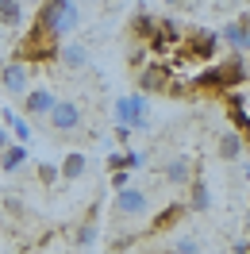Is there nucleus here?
Masks as SVG:
<instances>
[{"instance_id":"9b49d317","label":"nucleus","mask_w":250,"mask_h":254,"mask_svg":"<svg viewBox=\"0 0 250 254\" xmlns=\"http://www.w3.org/2000/svg\"><path fill=\"white\" fill-rule=\"evenodd\" d=\"M219 43H223L227 50H243V54H247L250 50V31L239 23V19H227V23L219 27Z\"/></svg>"},{"instance_id":"a878e982","label":"nucleus","mask_w":250,"mask_h":254,"mask_svg":"<svg viewBox=\"0 0 250 254\" xmlns=\"http://www.w3.org/2000/svg\"><path fill=\"white\" fill-rule=\"evenodd\" d=\"M142 166H146V158L139 150H127V170H142Z\"/></svg>"},{"instance_id":"4468645a","label":"nucleus","mask_w":250,"mask_h":254,"mask_svg":"<svg viewBox=\"0 0 250 254\" xmlns=\"http://www.w3.org/2000/svg\"><path fill=\"white\" fill-rule=\"evenodd\" d=\"M0 124L12 131V139H16V143H31V120H27V116H19L16 108H4V112H0Z\"/></svg>"},{"instance_id":"c756f323","label":"nucleus","mask_w":250,"mask_h":254,"mask_svg":"<svg viewBox=\"0 0 250 254\" xmlns=\"http://www.w3.org/2000/svg\"><path fill=\"white\" fill-rule=\"evenodd\" d=\"M162 4H170V8H177V4H185V0H162Z\"/></svg>"},{"instance_id":"dca6fc26","label":"nucleus","mask_w":250,"mask_h":254,"mask_svg":"<svg viewBox=\"0 0 250 254\" xmlns=\"http://www.w3.org/2000/svg\"><path fill=\"white\" fill-rule=\"evenodd\" d=\"M85 170H89V154H85V150H69V154L62 158V166H58V177H65V181H81Z\"/></svg>"},{"instance_id":"f03ea898","label":"nucleus","mask_w":250,"mask_h":254,"mask_svg":"<svg viewBox=\"0 0 250 254\" xmlns=\"http://www.w3.org/2000/svg\"><path fill=\"white\" fill-rule=\"evenodd\" d=\"M58 47H62V39L58 35H50L39 19H35L31 27H27V35L19 39V47H16V58H23V62H54L58 58Z\"/></svg>"},{"instance_id":"ddd939ff","label":"nucleus","mask_w":250,"mask_h":254,"mask_svg":"<svg viewBox=\"0 0 250 254\" xmlns=\"http://www.w3.org/2000/svg\"><path fill=\"white\" fill-rule=\"evenodd\" d=\"M23 166H27V143L12 139V143L0 150V174H19Z\"/></svg>"},{"instance_id":"0eeeda50","label":"nucleus","mask_w":250,"mask_h":254,"mask_svg":"<svg viewBox=\"0 0 250 254\" xmlns=\"http://www.w3.org/2000/svg\"><path fill=\"white\" fill-rule=\"evenodd\" d=\"M0 85H4L8 96H23L27 89H31V62H23V58L4 62L0 65Z\"/></svg>"},{"instance_id":"412c9836","label":"nucleus","mask_w":250,"mask_h":254,"mask_svg":"<svg viewBox=\"0 0 250 254\" xmlns=\"http://www.w3.org/2000/svg\"><path fill=\"white\" fill-rule=\"evenodd\" d=\"M23 0H0V27H19L23 23Z\"/></svg>"},{"instance_id":"393cba45","label":"nucleus","mask_w":250,"mask_h":254,"mask_svg":"<svg viewBox=\"0 0 250 254\" xmlns=\"http://www.w3.org/2000/svg\"><path fill=\"white\" fill-rule=\"evenodd\" d=\"M131 185V170H112V189H124Z\"/></svg>"},{"instance_id":"1a4fd4ad","label":"nucleus","mask_w":250,"mask_h":254,"mask_svg":"<svg viewBox=\"0 0 250 254\" xmlns=\"http://www.w3.org/2000/svg\"><path fill=\"white\" fill-rule=\"evenodd\" d=\"M185 216H188V204H185V200H173V204H166L162 212L150 216V231H146V235H170Z\"/></svg>"},{"instance_id":"20e7f679","label":"nucleus","mask_w":250,"mask_h":254,"mask_svg":"<svg viewBox=\"0 0 250 254\" xmlns=\"http://www.w3.org/2000/svg\"><path fill=\"white\" fill-rule=\"evenodd\" d=\"M146 93H131V96H120L116 104H112V116H116V124H127L131 131H150V116H146Z\"/></svg>"},{"instance_id":"6ab92c4d","label":"nucleus","mask_w":250,"mask_h":254,"mask_svg":"<svg viewBox=\"0 0 250 254\" xmlns=\"http://www.w3.org/2000/svg\"><path fill=\"white\" fill-rule=\"evenodd\" d=\"M96 235H100V227H96V220H85L77 227V231H73V239H69V247H73V251H93L96 247Z\"/></svg>"},{"instance_id":"f8f14e48","label":"nucleus","mask_w":250,"mask_h":254,"mask_svg":"<svg viewBox=\"0 0 250 254\" xmlns=\"http://www.w3.org/2000/svg\"><path fill=\"white\" fill-rule=\"evenodd\" d=\"M162 177H166V185H177V189H185L188 181H192V158H170L166 162V170H162Z\"/></svg>"},{"instance_id":"7c9ffc66","label":"nucleus","mask_w":250,"mask_h":254,"mask_svg":"<svg viewBox=\"0 0 250 254\" xmlns=\"http://www.w3.org/2000/svg\"><path fill=\"white\" fill-rule=\"evenodd\" d=\"M23 4H39V0H23Z\"/></svg>"},{"instance_id":"cd10ccee","label":"nucleus","mask_w":250,"mask_h":254,"mask_svg":"<svg viewBox=\"0 0 250 254\" xmlns=\"http://www.w3.org/2000/svg\"><path fill=\"white\" fill-rule=\"evenodd\" d=\"M8 143H12V131H8V127L0 124V150H4V146H8Z\"/></svg>"},{"instance_id":"4be33fe9","label":"nucleus","mask_w":250,"mask_h":254,"mask_svg":"<svg viewBox=\"0 0 250 254\" xmlns=\"http://www.w3.org/2000/svg\"><path fill=\"white\" fill-rule=\"evenodd\" d=\"M166 251H173V254H204V243H196V239H173Z\"/></svg>"},{"instance_id":"7ed1b4c3","label":"nucleus","mask_w":250,"mask_h":254,"mask_svg":"<svg viewBox=\"0 0 250 254\" xmlns=\"http://www.w3.org/2000/svg\"><path fill=\"white\" fill-rule=\"evenodd\" d=\"M219 31H212V27H188V31H181V54H188V58H200V62H216L219 54Z\"/></svg>"},{"instance_id":"5701e85b","label":"nucleus","mask_w":250,"mask_h":254,"mask_svg":"<svg viewBox=\"0 0 250 254\" xmlns=\"http://www.w3.org/2000/svg\"><path fill=\"white\" fill-rule=\"evenodd\" d=\"M35 177H39V181H43V185H54V181H58V170H54V166H50V162H43V166H39V170H35Z\"/></svg>"},{"instance_id":"c85d7f7f","label":"nucleus","mask_w":250,"mask_h":254,"mask_svg":"<svg viewBox=\"0 0 250 254\" xmlns=\"http://www.w3.org/2000/svg\"><path fill=\"white\" fill-rule=\"evenodd\" d=\"M243 58H247V81H250V50H247V54H243Z\"/></svg>"},{"instance_id":"2eb2a0df","label":"nucleus","mask_w":250,"mask_h":254,"mask_svg":"<svg viewBox=\"0 0 250 254\" xmlns=\"http://www.w3.org/2000/svg\"><path fill=\"white\" fill-rule=\"evenodd\" d=\"M188 189V212H208V208H212V192H208V181H204V177H196L192 174V181H188L185 185Z\"/></svg>"},{"instance_id":"6e6552de","label":"nucleus","mask_w":250,"mask_h":254,"mask_svg":"<svg viewBox=\"0 0 250 254\" xmlns=\"http://www.w3.org/2000/svg\"><path fill=\"white\" fill-rule=\"evenodd\" d=\"M170 77H173V69L166 62H158V58H154V62H142L139 73H135V81H139L142 93H166Z\"/></svg>"},{"instance_id":"9d476101","label":"nucleus","mask_w":250,"mask_h":254,"mask_svg":"<svg viewBox=\"0 0 250 254\" xmlns=\"http://www.w3.org/2000/svg\"><path fill=\"white\" fill-rule=\"evenodd\" d=\"M54 100H58V96L39 85V89H27V93H23V108L19 112H27V120H39V116H47V112L54 108Z\"/></svg>"},{"instance_id":"bb28decb","label":"nucleus","mask_w":250,"mask_h":254,"mask_svg":"<svg viewBox=\"0 0 250 254\" xmlns=\"http://www.w3.org/2000/svg\"><path fill=\"white\" fill-rule=\"evenodd\" d=\"M231 251H235V254H247V251H250V239H239V243H231Z\"/></svg>"},{"instance_id":"f257e3e1","label":"nucleus","mask_w":250,"mask_h":254,"mask_svg":"<svg viewBox=\"0 0 250 254\" xmlns=\"http://www.w3.org/2000/svg\"><path fill=\"white\" fill-rule=\"evenodd\" d=\"M39 23L47 27L50 35H58V39H65L69 31H77L81 23V8L73 4V0H39Z\"/></svg>"},{"instance_id":"aec40b11","label":"nucleus","mask_w":250,"mask_h":254,"mask_svg":"<svg viewBox=\"0 0 250 254\" xmlns=\"http://www.w3.org/2000/svg\"><path fill=\"white\" fill-rule=\"evenodd\" d=\"M154 31H158V19L150 16V12H135V16H131V35H135L139 43H150Z\"/></svg>"},{"instance_id":"f3484780","label":"nucleus","mask_w":250,"mask_h":254,"mask_svg":"<svg viewBox=\"0 0 250 254\" xmlns=\"http://www.w3.org/2000/svg\"><path fill=\"white\" fill-rule=\"evenodd\" d=\"M216 150H219V158H223V162H239V158H243V131H235V127H231V131H223Z\"/></svg>"},{"instance_id":"a211bd4d","label":"nucleus","mask_w":250,"mask_h":254,"mask_svg":"<svg viewBox=\"0 0 250 254\" xmlns=\"http://www.w3.org/2000/svg\"><path fill=\"white\" fill-rule=\"evenodd\" d=\"M58 62L65 69H85L89 65V50L81 47V43H65V47H58Z\"/></svg>"},{"instance_id":"b1692460","label":"nucleus","mask_w":250,"mask_h":254,"mask_svg":"<svg viewBox=\"0 0 250 254\" xmlns=\"http://www.w3.org/2000/svg\"><path fill=\"white\" fill-rule=\"evenodd\" d=\"M112 170H127V150H112L108 154V174Z\"/></svg>"},{"instance_id":"423d86ee","label":"nucleus","mask_w":250,"mask_h":254,"mask_svg":"<svg viewBox=\"0 0 250 254\" xmlns=\"http://www.w3.org/2000/svg\"><path fill=\"white\" fill-rule=\"evenodd\" d=\"M47 120L58 135H73V131H81V124H85V112H81V104H73V100H54V108L47 112Z\"/></svg>"},{"instance_id":"39448f33","label":"nucleus","mask_w":250,"mask_h":254,"mask_svg":"<svg viewBox=\"0 0 250 254\" xmlns=\"http://www.w3.org/2000/svg\"><path fill=\"white\" fill-rule=\"evenodd\" d=\"M112 212H116V220H142L150 212V196L139 185H124L112 196Z\"/></svg>"}]
</instances>
